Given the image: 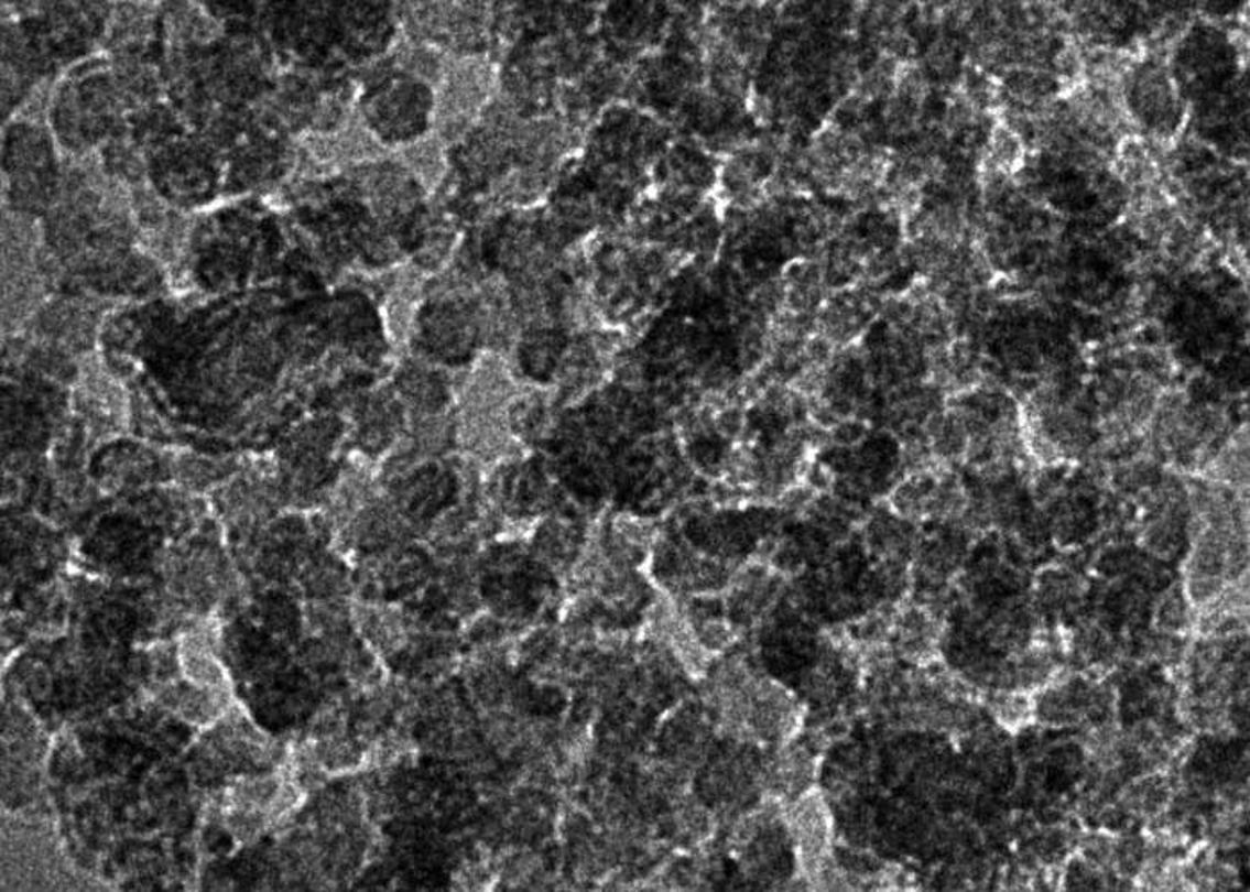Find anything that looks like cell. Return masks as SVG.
<instances>
[{"mask_svg":"<svg viewBox=\"0 0 1250 892\" xmlns=\"http://www.w3.org/2000/svg\"><path fill=\"white\" fill-rule=\"evenodd\" d=\"M477 316L463 302H442L431 311L427 322V344L439 353V359H459L476 344Z\"/></svg>","mask_w":1250,"mask_h":892,"instance_id":"1","label":"cell"},{"mask_svg":"<svg viewBox=\"0 0 1250 892\" xmlns=\"http://www.w3.org/2000/svg\"><path fill=\"white\" fill-rule=\"evenodd\" d=\"M713 425L724 439L735 442L746 431V414L738 405H724L713 418Z\"/></svg>","mask_w":1250,"mask_h":892,"instance_id":"2","label":"cell"}]
</instances>
